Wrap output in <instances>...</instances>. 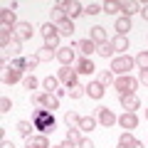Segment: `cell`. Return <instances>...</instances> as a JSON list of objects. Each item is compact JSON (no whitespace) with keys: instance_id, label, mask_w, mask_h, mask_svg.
<instances>
[{"instance_id":"cell-47","label":"cell","mask_w":148,"mask_h":148,"mask_svg":"<svg viewBox=\"0 0 148 148\" xmlns=\"http://www.w3.org/2000/svg\"><path fill=\"white\" fill-rule=\"evenodd\" d=\"M52 148H72V146H69V143L64 141V143H59V146H52Z\"/></svg>"},{"instance_id":"cell-39","label":"cell","mask_w":148,"mask_h":148,"mask_svg":"<svg viewBox=\"0 0 148 148\" xmlns=\"http://www.w3.org/2000/svg\"><path fill=\"white\" fill-rule=\"evenodd\" d=\"M101 10H104V8H101L99 3H89V8H84V12H86V15H99Z\"/></svg>"},{"instance_id":"cell-23","label":"cell","mask_w":148,"mask_h":148,"mask_svg":"<svg viewBox=\"0 0 148 148\" xmlns=\"http://www.w3.org/2000/svg\"><path fill=\"white\" fill-rule=\"evenodd\" d=\"M0 22L8 25V27H15L17 25L15 22V10H0Z\"/></svg>"},{"instance_id":"cell-37","label":"cell","mask_w":148,"mask_h":148,"mask_svg":"<svg viewBox=\"0 0 148 148\" xmlns=\"http://www.w3.org/2000/svg\"><path fill=\"white\" fill-rule=\"evenodd\" d=\"M45 47H47V49H59V35L47 37V40H45Z\"/></svg>"},{"instance_id":"cell-42","label":"cell","mask_w":148,"mask_h":148,"mask_svg":"<svg viewBox=\"0 0 148 148\" xmlns=\"http://www.w3.org/2000/svg\"><path fill=\"white\" fill-rule=\"evenodd\" d=\"M37 64H40V59H37V54H35V57H27V69H35Z\"/></svg>"},{"instance_id":"cell-41","label":"cell","mask_w":148,"mask_h":148,"mask_svg":"<svg viewBox=\"0 0 148 148\" xmlns=\"http://www.w3.org/2000/svg\"><path fill=\"white\" fill-rule=\"evenodd\" d=\"M10 109H12V101L8 99V96H3V99H0V111H3V114H8Z\"/></svg>"},{"instance_id":"cell-17","label":"cell","mask_w":148,"mask_h":148,"mask_svg":"<svg viewBox=\"0 0 148 148\" xmlns=\"http://www.w3.org/2000/svg\"><path fill=\"white\" fill-rule=\"evenodd\" d=\"M119 148H143V146L131 136V133H121V138H119Z\"/></svg>"},{"instance_id":"cell-2","label":"cell","mask_w":148,"mask_h":148,"mask_svg":"<svg viewBox=\"0 0 148 148\" xmlns=\"http://www.w3.org/2000/svg\"><path fill=\"white\" fill-rule=\"evenodd\" d=\"M32 104H35L37 109H47V111L59 109V99H57L54 94H47V91H42V94H35V96H32Z\"/></svg>"},{"instance_id":"cell-14","label":"cell","mask_w":148,"mask_h":148,"mask_svg":"<svg viewBox=\"0 0 148 148\" xmlns=\"http://www.w3.org/2000/svg\"><path fill=\"white\" fill-rule=\"evenodd\" d=\"M94 62H91L89 57H82L79 62H77V74H94Z\"/></svg>"},{"instance_id":"cell-46","label":"cell","mask_w":148,"mask_h":148,"mask_svg":"<svg viewBox=\"0 0 148 148\" xmlns=\"http://www.w3.org/2000/svg\"><path fill=\"white\" fill-rule=\"evenodd\" d=\"M0 148H15V146H12V141H3V146H0Z\"/></svg>"},{"instance_id":"cell-6","label":"cell","mask_w":148,"mask_h":148,"mask_svg":"<svg viewBox=\"0 0 148 148\" xmlns=\"http://www.w3.org/2000/svg\"><path fill=\"white\" fill-rule=\"evenodd\" d=\"M32 25L30 22H17L15 25V40H20V42H27V40H32Z\"/></svg>"},{"instance_id":"cell-24","label":"cell","mask_w":148,"mask_h":148,"mask_svg":"<svg viewBox=\"0 0 148 148\" xmlns=\"http://www.w3.org/2000/svg\"><path fill=\"white\" fill-rule=\"evenodd\" d=\"M96 119L94 116H82V121H79V131H94L96 128Z\"/></svg>"},{"instance_id":"cell-20","label":"cell","mask_w":148,"mask_h":148,"mask_svg":"<svg viewBox=\"0 0 148 148\" xmlns=\"http://www.w3.org/2000/svg\"><path fill=\"white\" fill-rule=\"evenodd\" d=\"M111 49H114V52H126L128 49V40L123 35H116L114 40H111Z\"/></svg>"},{"instance_id":"cell-11","label":"cell","mask_w":148,"mask_h":148,"mask_svg":"<svg viewBox=\"0 0 148 148\" xmlns=\"http://www.w3.org/2000/svg\"><path fill=\"white\" fill-rule=\"evenodd\" d=\"M20 52H22V42H20V40H12L8 47H3V57H12V59H17V57H20Z\"/></svg>"},{"instance_id":"cell-38","label":"cell","mask_w":148,"mask_h":148,"mask_svg":"<svg viewBox=\"0 0 148 148\" xmlns=\"http://www.w3.org/2000/svg\"><path fill=\"white\" fill-rule=\"evenodd\" d=\"M10 69H27V59H22V57H17V59H12L10 62Z\"/></svg>"},{"instance_id":"cell-5","label":"cell","mask_w":148,"mask_h":148,"mask_svg":"<svg viewBox=\"0 0 148 148\" xmlns=\"http://www.w3.org/2000/svg\"><path fill=\"white\" fill-rule=\"evenodd\" d=\"M96 121H99L104 128H111L114 123L119 121V119L114 116V111H111V109H106V106H99V111H96Z\"/></svg>"},{"instance_id":"cell-21","label":"cell","mask_w":148,"mask_h":148,"mask_svg":"<svg viewBox=\"0 0 148 148\" xmlns=\"http://www.w3.org/2000/svg\"><path fill=\"white\" fill-rule=\"evenodd\" d=\"M25 77H22V72L20 69H8L5 74H3V82L5 84H15V82H22Z\"/></svg>"},{"instance_id":"cell-3","label":"cell","mask_w":148,"mask_h":148,"mask_svg":"<svg viewBox=\"0 0 148 148\" xmlns=\"http://www.w3.org/2000/svg\"><path fill=\"white\" fill-rule=\"evenodd\" d=\"M114 86H116V91H119V94H136L138 79H133L131 74H123V77H119V79L114 82Z\"/></svg>"},{"instance_id":"cell-18","label":"cell","mask_w":148,"mask_h":148,"mask_svg":"<svg viewBox=\"0 0 148 148\" xmlns=\"http://www.w3.org/2000/svg\"><path fill=\"white\" fill-rule=\"evenodd\" d=\"M89 40L96 45V47H99V45H104V42H106V30H104V27H99V25L91 27V37H89Z\"/></svg>"},{"instance_id":"cell-12","label":"cell","mask_w":148,"mask_h":148,"mask_svg":"<svg viewBox=\"0 0 148 148\" xmlns=\"http://www.w3.org/2000/svg\"><path fill=\"white\" fill-rule=\"evenodd\" d=\"M119 123H121V128H128V131H131V128L138 126V116H136V114H131V111H126V114L119 116Z\"/></svg>"},{"instance_id":"cell-15","label":"cell","mask_w":148,"mask_h":148,"mask_svg":"<svg viewBox=\"0 0 148 148\" xmlns=\"http://www.w3.org/2000/svg\"><path fill=\"white\" fill-rule=\"evenodd\" d=\"M121 12H123V17H131L133 12H141V3H136V0H126V3H121Z\"/></svg>"},{"instance_id":"cell-19","label":"cell","mask_w":148,"mask_h":148,"mask_svg":"<svg viewBox=\"0 0 148 148\" xmlns=\"http://www.w3.org/2000/svg\"><path fill=\"white\" fill-rule=\"evenodd\" d=\"M86 94H89L91 99H101V96H104V84H101V82H89Z\"/></svg>"},{"instance_id":"cell-32","label":"cell","mask_w":148,"mask_h":148,"mask_svg":"<svg viewBox=\"0 0 148 148\" xmlns=\"http://www.w3.org/2000/svg\"><path fill=\"white\" fill-rule=\"evenodd\" d=\"M42 35H45V40H47V37L59 35V32H57V25H52V22H45V25H42Z\"/></svg>"},{"instance_id":"cell-44","label":"cell","mask_w":148,"mask_h":148,"mask_svg":"<svg viewBox=\"0 0 148 148\" xmlns=\"http://www.w3.org/2000/svg\"><path fill=\"white\" fill-rule=\"evenodd\" d=\"M79 148H94V143H91L89 138H82V143H79Z\"/></svg>"},{"instance_id":"cell-36","label":"cell","mask_w":148,"mask_h":148,"mask_svg":"<svg viewBox=\"0 0 148 148\" xmlns=\"http://www.w3.org/2000/svg\"><path fill=\"white\" fill-rule=\"evenodd\" d=\"M37 84H40V82H37L32 74H27L25 79H22V86H25V89H37Z\"/></svg>"},{"instance_id":"cell-33","label":"cell","mask_w":148,"mask_h":148,"mask_svg":"<svg viewBox=\"0 0 148 148\" xmlns=\"http://www.w3.org/2000/svg\"><path fill=\"white\" fill-rule=\"evenodd\" d=\"M96 54H101V57H106V59H109L111 54H114V49H111V42H104V45H99V47H96Z\"/></svg>"},{"instance_id":"cell-26","label":"cell","mask_w":148,"mask_h":148,"mask_svg":"<svg viewBox=\"0 0 148 148\" xmlns=\"http://www.w3.org/2000/svg\"><path fill=\"white\" fill-rule=\"evenodd\" d=\"M79 121H82V116H79V114H74V111H69L67 116H64L67 128H79Z\"/></svg>"},{"instance_id":"cell-4","label":"cell","mask_w":148,"mask_h":148,"mask_svg":"<svg viewBox=\"0 0 148 148\" xmlns=\"http://www.w3.org/2000/svg\"><path fill=\"white\" fill-rule=\"evenodd\" d=\"M133 64H136V59L131 57H116V59H111V72H116V74H128V69H133Z\"/></svg>"},{"instance_id":"cell-13","label":"cell","mask_w":148,"mask_h":148,"mask_svg":"<svg viewBox=\"0 0 148 148\" xmlns=\"http://www.w3.org/2000/svg\"><path fill=\"white\" fill-rule=\"evenodd\" d=\"M57 59L64 64V67H69V64L74 62V49L72 47H59L57 49Z\"/></svg>"},{"instance_id":"cell-35","label":"cell","mask_w":148,"mask_h":148,"mask_svg":"<svg viewBox=\"0 0 148 148\" xmlns=\"http://www.w3.org/2000/svg\"><path fill=\"white\" fill-rule=\"evenodd\" d=\"M136 64L141 69H148V49L146 52H138V57H136Z\"/></svg>"},{"instance_id":"cell-28","label":"cell","mask_w":148,"mask_h":148,"mask_svg":"<svg viewBox=\"0 0 148 148\" xmlns=\"http://www.w3.org/2000/svg\"><path fill=\"white\" fill-rule=\"evenodd\" d=\"M104 12H106V15H116V12H121V3L106 0V3H104Z\"/></svg>"},{"instance_id":"cell-1","label":"cell","mask_w":148,"mask_h":148,"mask_svg":"<svg viewBox=\"0 0 148 148\" xmlns=\"http://www.w3.org/2000/svg\"><path fill=\"white\" fill-rule=\"evenodd\" d=\"M32 126H35L37 131L45 136V133H52V131H54L57 121H54L52 111H47V109H37V111H35V116H32Z\"/></svg>"},{"instance_id":"cell-25","label":"cell","mask_w":148,"mask_h":148,"mask_svg":"<svg viewBox=\"0 0 148 148\" xmlns=\"http://www.w3.org/2000/svg\"><path fill=\"white\" fill-rule=\"evenodd\" d=\"M57 32H59V35H64V37L74 35V22H72V20H62V22L57 25Z\"/></svg>"},{"instance_id":"cell-7","label":"cell","mask_w":148,"mask_h":148,"mask_svg":"<svg viewBox=\"0 0 148 148\" xmlns=\"http://www.w3.org/2000/svg\"><path fill=\"white\" fill-rule=\"evenodd\" d=\"M57 79L64 82L67 86H77V69H69V67H62L57 74Z\"/></svg>"},{"instance_id":"cell-34","label":"cell","mask_w":148,"mask_h":148,"mask_svg":"<svg viewBox=\"0 0 148 148\" xmlns=\"http://www.w3.org/2000/svg\"><path fill=\"white\" fill-rule=\"evenodd\" d=\"M84 89L86 86H69V96H72V99H82V96H84Z\"/></svg>"},{"instance_id":"cell-9","label":"cell","mask_w":148,"mask_h":148,"mask_svg":"<svg viewBox=\"0 0 148 148\" xmlns=\"http://www.w3.org/2000/svg\"><path fill=\"white\" fill-rule=\"evenodd\" d=\"M25 148H52L47 141V136H27L25 138Z\"/></svg>"},{"instance_id":"cell-43","label":"cell","mask_w":148,"mask_h":148,"mask_svg":"<svg viewBox=\"0 0 148 148\" xmlns=\"http://www.w3.org/2000/svg\"><path fill=\"white\" fill-rule=\"evenodd\" d=\"M138 82L148 86V69H141V77H138Z\"/></svg>"},{"instance_id":"cell-40","label":"cell","mask_w":148,"mask_h":148,"mask_svg":"<svg viewBox=\"0 0 148 148\" xmlns=\"http://www.w3.org/2000/svg\"><path fill=\"white\" fill-rule=\"evenodd\" d=\"M114 82H116V79H114V72H104V74H101V84H104V86H111Z\"/></svg>"},{"instance_id":"cell-8","label":"cell","mask_w":148,"mask_h":148,"mask_svg":"<svg viewBox=\"0 0 148 148\" xmlns=\"http://www.w3.org/2000/svg\"><path fill=\"white\" fill-rule=\"evenodd\" d=\"M121 106H123L126 111H131V114H133V111L141 106V99H138L136 94H121Z\"/></svg>"},{"instance_id":"cell-29","label":"cell","mask_w":148,"mask_h":148,"mask_svg":"<svg viewBox=\"0 0 148 148\" xmlns=\"http://www.w3.org/2000/svg\"><path fill=\"white\" fill-rule=\"evenodd\" d=\"M54 57H57V52H54V49H47V47H42L37 52V59H40V62H49V59H54Z\"/></svg>"},{"instance_id":"cell-16","label":"cell","mask_w":148,"mask_h":148,"mask_svg":"<svg viewBox=\"0 0 148 148\" xmlns=\"http://www.w3.org/2000/svg\"><path fill=\"white\" fill-rule=\"evenodd\" d=\"M77 49H82V54H84V57H91V54L96 52V45L86 37V40H79V42H77Z\"/></svg>"},{"instance_id":"cell-30","label":"cell","mask_w":148,"mask_h":148,"mask_svg":"<svg viewBox=\"0 0 148 148\" xmlns=\"http://www.w3.org/2000/svg\"><path fill=\"white\" fill-rule=\"evenodd\" d=\"M15 128H17V133H20V136H25V138H27V136H30V131H32L35 126H32L30 121H17V126H15Z\"/></svg>"},{"instance_id":"cell-10","label":"cell","mask_w":148,"mask_h":148,"mask_svg":"<svg viewBox=\"0 0 148 148\" xmlns=\"http://www.w3.org/2000/svg\"><path fill=\"white\" fill-rule=\"evenodd\" d=\"M64 12H67V20H74V17H79L82 12H84V8H82V3H77V0H67Z\"/></svg>"},{"instance_id":"cell-48","label":"cell","mask_w":148,"mask_h":148,"mask_svg":"<svg viewBox=\"0 0 148 148\" xmlns=\"http://www.w3.org/2000/svg\"><path fill=\"white\" fill-rule=\"evenodd\" d=\"M146 119H148V109H146Z\"/></svg>"},{"instance_id":"cell-31","label":"cell","mask_w":148,"mask_h":148,"mask_svg":"<svg viewBox=\"0 0 148 148\" xmlns=\"http://www.w3.org/2000/svg\"><path fill=\"white\" fill-rule=\"evenodd\" d=\"M57 77H47V79H45L42 82V84H45V89H47V94H54V91H57Z\"/></svg>"},{"instance_id":"cell-27","label":"cell","mask_w":148,"mask_h":148,"mask_svg":"<svg viewBox=\"0 0 148 148\" xmlns=\"http://www.w3.org/2000/svg\"><path fill=\"white\" fill-rule=\"evenodd\" d=\"M67 143H69V146H79V143H82V136H79V128H69V131H67Z\"/></svg>"},{"instance_id":"cell-22","label":"cell","mask_w":148,"mask_h":148,"mask_svg":"<svg viewBox=\"0 0 148 148\" xmlns=\"http://www.w3.org/2000/svg\"><path fill=\"white\" fill-rule=\"evenodd\" d=\"M114 30H116L119 35H123V37H126V32L131 30V17H119V20H116V25H114Z\"/></svg>"},{"instance_id":"cell-45","label":"cell","mask_w":148,"mask_h":148,"mask_svg":"<svg viewBox=\"0 0 148 148\" xmlns=\"http://www.w3.org/2000/svg\"><path fill=\"white\" fill-rule=\"evenodd\" d=\"M141 15H143V20L148 22V5H143V8H141Z\"/></svg>"}]
</instances>
